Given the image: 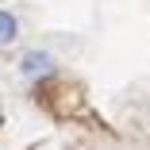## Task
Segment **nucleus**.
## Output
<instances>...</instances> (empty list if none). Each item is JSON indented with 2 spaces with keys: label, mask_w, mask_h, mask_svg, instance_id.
<instances>
[{
  "label": "nucleus",
  "mask_w": 150,
  "mask_h": 150,
  "mask_svg": "<svg viewBox=\"0 0 150 150\" xmlns=\"http://www.w3.org/2000/svg\"><path fill=\"white\" fill-rule=\"evenodd\" d=\"M16 69H19L23 81H31V85H35V81L54 77L58 62H54V54H50V50H39V46H35V50H23V58H19V66H16Z\"/></svg>",
  "instance_id": "nucleus-1"
},
{
  "label": "nucleus",
  "mask_w": 150,
  "mask_h": 150,
  "mask_svg": "<svg viewBox=\"0 0 150 150\" xmlns=\"http://www.w3.org/2000/svg\"><path fill=\"white\" fill-rule=\"evenodd\" d=\"M19 35H23V27H19V16H16L12 8H0V50L16 46V42H19Z\"/></svg>",
  "instance_id": "nucleus-2"
}]
</instances>
